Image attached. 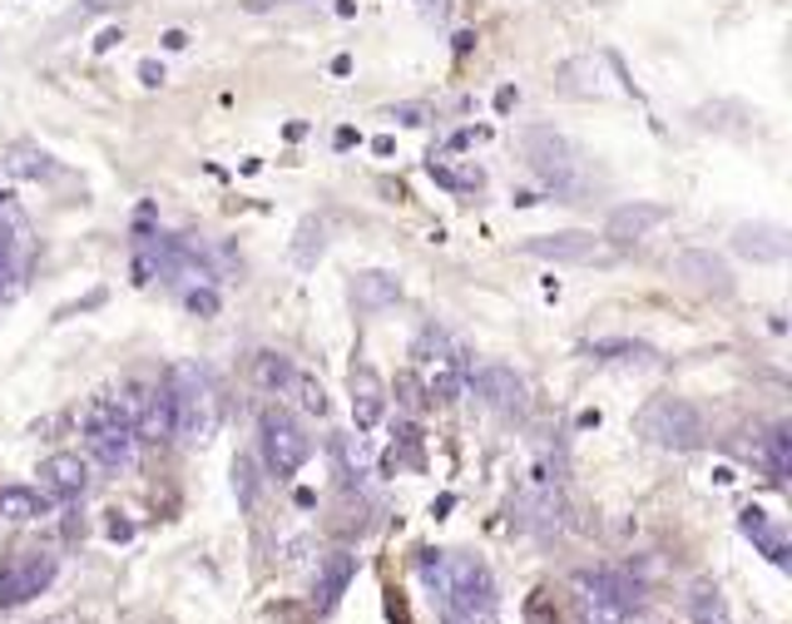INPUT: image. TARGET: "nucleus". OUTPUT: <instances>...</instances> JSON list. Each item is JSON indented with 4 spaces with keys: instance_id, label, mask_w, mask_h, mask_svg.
Wrapping results in <instances>:
<instances>
[{
    "instance_id": "nucleus-21",
    "label": "nucleus",
    "mask_w": 792,
    "mask_h": 624,
    "mask_svg": "<svg viewBox=\"0 0 792 624\" xmlns=\"http://www.w3.org/2000/svg\"><path fill=\"white\" fill-rule=\"evenodd\" d=\"M292 377H298V367H292L288 352H257L253 357V387H263V392H288Z\"/></svg>"
},
{
    "instance_id": "nucleus-20",
    "label": "nucleus",
    "mask_w": 792,
    "mask_h": 624,
    "mask_svg": "<svg viewBox=\"0 0 792 624\" xmlns=\"http://www.w3.org/2000/svg\"><path fill=\"white\" fill-rule=\"evenodd\" d=\"M0 516L5 520H40L50 516V501L31 485H0Z\"/></svg>"
},
{
    "instance_id": "nucleus-35",
    "label": "nucleus",
    "mask_w": 792,
    "mask_h": 624,
    "mask_svg": "<svg viewBox=\"0 0 792 624\" xmlns=\"http://www.w3.org/2000/svg\"><path fill=\"white\" fill-rule=\"evenodd\" d=\"M515 99H520V95H515V85H505L501 95H495V109H501V115H505V109H515Z\"/></svg>"
},
{
    "instance_id": "nucleus-23",
    "label": "nucleus",
    "mask_w": 792,
    "mask_h": 624,
    "mask_svg": "<svg viewBox=\"0 0 792 624\" xmlns=\"http://www.w3.org/2000/svg\"><path fill=\"white\" fill-rule=\"evenodd\" d=\"M322 248H327V224H322V218H302L298 243H292V263H298V268H312V263L322 259Z\"/></svg>"
},
{
    "instance_id": "nucleus-10",
    "label": "nucleus",
    "mask_w": 792,
    "mask_h": 624,
    "mask_svg": "<svg viewBox=\"0 0 792 624\" xmlns=\"http://www.w3.org/2000/svg\"><path fill=\"white\" fill-rule=\"evenodd\" d=\"M674 273L684 283H694L698 292H708V298H729L733 292V273L723 259H713V253H704V248H688V253H679L674 259Z\"/></svg>"
},
{
    "instance_id": "nucleus-16",
    "label": "nucleus",
    "mask_w": 792,
    "mask_h": 624,
    "mask_svg": "<svg viewBox=\"0 0 792 624\" xmlns=\"http://www.w3.org/2000/svg\"><path fill=\"white\" fill-rule=\"evenodd\" d=\"M733 248L753 263H782L788 259V233H782L778 224H743L739 233H733Z\"/></svg>"
},
{
    "instance_id": "nucleus-6",
    "label": "nucleus",
    "mask_w": 792,
    "mask_h": 624,
    "mask_svg": "<svg viewBox=\"0 0 792 624\" xmlns=\"http://www.w3.org/2000/svg\"><path fill=\"white\" fill-rule=\"evenodd\" d=\"M55 571H60V560L40 545H25L11 555V565L0 571V610H15V604L35 600V595L50 590Z\"/></svg>"
},
{
    "instance_id": "nucleus-30",
    "label": "nucleus",
    "mask_w": 792,
    "mask_h": 624,
    "mask_svg": "<svg viewBox=\"0 0 792 624\" xmlns=\"http://www.w3.org/2000/svg\"><path fill=\"white\" fill-rule=\"evenodd\" d=\"M396 397L407 401V407H421V401H427V387L417 382V372H401V377H396Z\"/></svg>"
},
{
    "instance_id": "nucleus-36",
    "label": "nucleus",
    "mask_w": 792,
    "mask_h": 624,
    "mask_svg": "<svg viewBox=\"0 0 792 624\" xmlns=\"http://www.w3.org/2000/svg\"><path fill=\"white\" fill-rule=\"evenodd\" d=\"M273 5H288V0H243V11H273Z\"/></svg>"
},
{
    "instance_id": "nucleus-1",
    "label": "nucleus",
    "mask_w": 792,
    "mask_h": 624,
    "mask_svg": "<svg viewBox=\"0 0 792 624\" xmlns=\"http://www.w3.org/2000/svg\"><path fill=\"white\" fill-rule=\"evenodd\" d=\"M421 571H427V580L436 585V595L446 600L451 620H481V614L495 610V580H491V571H485V560L427 550Z\"/></svg>"
},
{
    "instance_id": "nucleus-12",
    "label": "nucleus",
    "mask_w": 792,
    "mask_h": 624,
    "mask_svg": "<svg viewBox=\"0 0 792 624\" xmlns=\"http://www.w3.org/2000/svg\"><path fill=\"white\" fill-rule=\"evenodd\" d=\"M525 253L530 259H545V263H589L600 253V238L579 233V228H569V233H536V238H525Z\"/></svg>"
},
{
    "instance_id": "nucleus-7",
    "label": "nucleus",
    "mask_w": 792,
    "mask_h": 624,
    "mask_svg": "<svg viewBox=\"0 0 792 624\" xmlns=\"http://www.w3.org/2000/svg\"><path fill=\"white\" fill-rule=\"evenodd\" d=\"M308 456H312L308 431L278 407L263 411V461H268V471L288 481V476H298L302 466H308Z\"/></svg>"
},
{
    "instance_id": "nucleus-18",
    "label": "nucleus",
    "mask_w": 792,
    "mask_h": 624,
    "mask_svg": "<svg viewBox=\"0 0 792 624\" xmlns=\"http://www.w3.org/2000/svg\"><path fill=\"white\" fill-rule=\"evenodd\" d=\"M357 575V560L347 555V550H333V555H322L317 560V604L327 610V604H337V595L352 585Z\"/></svg>"
},
{
    "instance_id": "nucleus-22",
    "label": "nucleus",
    "mask_w": 792,
    "mask_h": 624,
    "mask_svg": "<svg viewBox=\"0 0 792 624\" xmlns=\"http://www.w3.org/2000/svg\"><path fill=\"white\" fill-rule=\"evenodd\" d=\"M5 169L15 173V179H55V173H60V164L50 159V154L45 149H35V144H15L11 154H5Z\"/></svg>"
},
{
    "instance_id": "nucleus-25",
    "label": "nucleus",
    "mask_w": 792,
    "mask_h": 624,
    "mask_svg": "<svg viewBox=\"0 0 792 624\" xmlns=\"http://www.w3.org/2000/svg\"><path fill=\"white\" fill-rule=\"evenodd\" d=\"M768 471H772V481H782L792 471V431L788 427L768 431Z\"/></svg>"
},
{
    "instance_id": "nucleus-8",
    "label": "nucleus",
    "mask_w": 792,
    "mask_h": 624,
    "mask_svg": "<svg viewBox=\"0 0 792 624\" xmlns=\"http://www.w3.org/2000/svg\"><path fill=\"white\" fill-rule=\"evenodd\" d=\"M515 144H520L525 164L540 173L545 183H555V189H569V173H575V149H569L565 134L545 130V124H536V130H520L515 134Z\"/></svg>"
},
{
    "instance_id": "nucleus-17",
    "label": "nucleus",
    "mask_w": 792,
    "mask_h": 624,
    "mask_svg": "<svg viewBox=\"0 0 792 624\" xmlns=\"http://www.w3.org/2000/svg\"><path fill=\"white\" fill-rule=\"evenodd\" d=\"M352 298L362 312H382V308H392V302H401V278H396V273H382V268L357 273Z\"/></svg>"
},
{
    "instance_id": "nucleus-27",
    "label": "nucleus",
    "mask_w": 792,
    "mask_h": 624,
    "mask_svg": "<svg viewBox=\"0 0 792 624\" xmlns=\"http://www.w3.org/2000/svg\"><path fill=\"white\" fill-rule=\"evenodd\" d=\"M292 387L302 392V411H312V417H327V392H322V382L317 377H292Z\"/></svg>"
},
{
    "instance_id": "nucleus-2",
    "label": "nucleus",
    "mask_w": 792,
    "mask_h": 624,
    "mask_svg": "<svg viewBox=\"0 0 792 624\" xmlns=\"http://www.w3.org/2000/svg\"><path fill=\"white\" fill-rule=\"evenodd\" d=\"M169 387H173V436H183L189 446L214 442L218 421H224V397H218L214 372H204V367H173Z\"/></svg>"
},
{
    "instance_id": "nucleus-38",
    "label": "nucleus",
    "mask_w": 792,
    "mask_h": 624,
    "mask_svg": "<svg viewBox=\"0 0 792 624\" xmlns=\"http://www.w3.org/2000/svg\"><path fill=\"white\" fill-rule=\"evenodd\" d=\"M115 40H124V35H119V31H105V35H99V40H95V50H109V45H115Z\"/></svg>"
},
{
    "instance_id": "nucleus-15",
    "label": "nucleus",
    "mask_w": 792,
    "mask_h": 624,
    "mask_svg": "<svg viewBox=\"0 0 792 624\" xmlns=\"http://www.w3.org/2000/svg\"><path fill=\"white\" fill-rule=\"evenodd\" d=\"M347 387H352V421H357V431H372L376 421H382V411H386L382 377H376L367 362H357L352 377H347Z\"/></svg>"
},
{
    "instance_id": "nucleus-4",
    "label": "nucleus",
    "mask_w": 792,
    "mask_h": 624,
    "mask_svg": "<svg viewBox=\"0 0 792 624\" xmlns=\"http://www.w3.org/2000/svg\"><path fill=\"white\" fill-rule=\"evenodd\" d=\"M634 431H639L649 446H659V452H694V446H704V436H708L704 411L684 397H653L649 407L634 417Z\"/></svg>"
},
{
    "instance_id": "nucleus-29",
    "label": "nucleus",
    "mask_w": 792,
    "mask_h": 624,
    "mask_svg": "<svg viewBox=\"0 0 792 624\" xmlns=\"http://www.w3.org/2000/svg\"><path fill=\"white\" fill-rule=\"evenodd\" d=\"M233 485H238V501L253 511V501H257V476H253V461H248V456H238V461H233Z\"/></svg>"
},
{
    "instance_id": "nucleus-37",
    "label": "nucleus",
    "mask_w": 792,
    "mask_h": 624,
    "mask_svg": "<svg viewBox=\"0 0 792 624\" xmlns=\"http://www.w3.org/2000/svg\"><path fill=\"white\" fill-rule=\"evenodd\" d=\"M392 115H401L407 124H421V109H411V105H401V109H392Z\"/></svg>"
},
{
    "instance_id": "nucleus-11",
    "label": "nucleus",
    "mask_w": 792,
    "mask_h": 624,
    "mask_svg": "<svg viewBox=\"0 0 792 624\" xmlns=\"http://www.w3.org/2000/svg\"><path fill=\"white\" fill-rule=\"evenodd\" d=\"M134 436L149 446L173 442V387H169V377H164L159 387H149V397L140 401V411H134Z\"/></svg>"
},
{
    "instance_id": "nucleus-13",
    "label": "nucleus",
    "mask_w": 792,
    "mask_h": 624,
    "mask_svg": "<svg viewBox=\"0 0 792 624\" xmlns=\"http://www.w3.org/2000/svg\"><path fill=\"white\" fill-rule=\"evenodd\" d=\"M669 214H674L669 204H620L604 218V238H614V243H639L644 233L669 224Z\"/></svg>"
},
{
    "instance_id": "nucleus-34",
    "label": "nucleus",
    "mask_w": 792,
    "mask_h": 624,
    "mask_svg": "<svg viewBox=\"0 0 792 624\" xmlns=\"http://www.w3.org/2000/svg\"><path fill=\"white\" fill-rule=\"evenodd\" d=\"M159 40H164V50H183V45H189V35H183V31H164Z\"/></svg>"
},
{
    "instance_id": "nucleus-3",
    "label": "nucleus",
    "mask_w": 792,
    "mask_h": 624,
    "mask_svg": "<svg viewBox=\"0 0 792 624\" xmlns=\"http://www.w3.org/2000/svg\"><path fill=\"white\" fill-rule=\"evenodd\" d=\"M80 431H85V446L99 466L109 471H124L140 452V436H134V411L124 397H89L80 411Z\"/></svg>"
},
{
    "instance_id": "nucleus-32",
    "label": "nucleus",
    "mask_w": 792,
    "mask_h": 624,
    "mask_svg": "<svg viewBox=\"0 0 792 624\" xmlns=\"http://www.w3.org/2000/svg\"><path fill=\"white\" fill-rule=\"evenodd\" d=\"M427 173H431V179H436V183H446V189H476V183H481V179H460V173H451V169H441V164H436V159H431V164H427Z\"/></svg>"
},
{
    "instance_id": "nucleus-19",
    "label": "nucleus",
    "mask_w": 792,
    "mask_h": 624,
    "mask_svg": "<svg viewBox=\"0 0 792 624\" xmlns=\"http://www.w3.org/2000/svg\"><path fill=\"white\" fill-rule=\"evenodd\" d=\"M739 526H743V536H748V540H758L763 555H768L772 565H778V571H788V540H782V530L768 520V511L748 506V511L739 516Z\"/></svg>"
},
{
    "instance_id": "nucleus-26",
    "label": "nucleus",
    "mask_w": 792,
    "mask_h": 624,
    "mask_svg": "<svg viewBox=\"0 0 792 624\" xmlns=\"http://www.w3.org/2000/svg\"><path fill=\"white\" fill-rule=\"evenodd\" d=\"M589 357L595 362H653V352L639 343H589Z\"/></svg>"
},
{
    "instance_id": "nucleus-24",
    "label": "nucleus",
    "mask_w": 792,
    "mask_h": 624,
    "mask_svg": "<svg viewBox=\"0 0 792 624\" xmlns=\"http://www.w3.org/2000/svg\"><path fill=\"white\" fill-rule=\"evenodd\" d=\"M694 620L698 624H733L729 620V604H723V595H718L713 585H698V590H694Z\"/></svg>"
},
{
    "instance_id": "nucleus-9",
    "label": "nucleus",
    "mask_w": 792,
    "mask_h": 624,
    "mask_svg": "<svg viewBox=\"0 0 792 624\" xmlns=\"http://www.w3.org/2000/svg\"><path fill=\"white\" fill-rule=\"evenodd\" d=\"M471 382H476V397H481L491 411H505V417H520V411L530 407V387H525V377L515 372V367H505V362H485V367H476Z\"/></svg>"
},
{
    "instance_id": "nucleus-33",
    "label": "nucleus",
    "mask_w": 792,
    "mask_h": 624,
    "mask_svg": "<svg viewBox=\"0 0 792 624\" xmlns=\"http://www.w3.org/2000/svg\"><path fill=\"white\" fill-rule=\"evenodd\" d=\"M140 80H144V85H164V65H159V60H144Z\"/></svg>"
},
{
    "instance_id": "nucleus-14",
    "label": "nucleus",
    "mask_w": 792,
    "mask_h": 624,
    "mask_svg": "<svg viewBox=\"0 0 792 624\" xmlns=\"http://www.w3.org/2000/svg\"><path fill=\"white\" fill-rule=\"evenodd\" d=\"M40 481L50 495H60V501H75V495L89 491V461L75 452H55L40 461Z\"/></svg>"
},
{
    "instance_id": "nucleus-28",
    "label": "nucleus",
    "mask_w": 792,
    "mask_h": 624,
    "mask_svg": "<svg viewBox=\"0 0 792 624\" xmlns=\"http://www.w3.org/2000/svg\"><path fill=\"white\" fill-rule=\"evenodd\" d=\"M183 308H189L193 317H218V308H224V302H218V292L204 283V288H189V292H183Z\"/></svg>"
},
{
    "instance_id": "nucleus-5",
    "label": "nucleus",
    "mask_w": 792,
    "mask_h": 624,
    "mask_svg": "<svg viewBox=\"0 0 792 624\" xmlns=\"http://www.w3.org/2000/svg\"><path fill=\"white\" fill-rule=\"evenodd\" d=\"M579 620L585 624H624L634 610V590L620 571H579Z\"/></svg>"
},
{
    "instance_id": "nucleus-31",
    "label": "nucleus",
    "mask_w": 792,
    "mask_h": 624,
    "mask_svg": "<svg viewBox=\"0 0 792 624\" xmlns=\"http://www.w3.org/2000/svg\"><path fill=\"white\" fill-rule=\"evenodd\" d=\"M343 456H347V466H352L357 476H362V471H367V461H372V452H367V442H362V436H347Z\"/></svg>"
}]
</instances>
